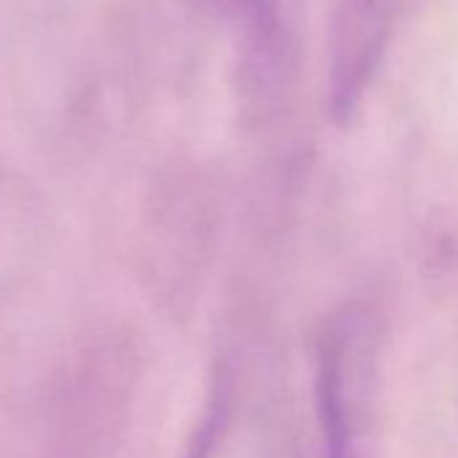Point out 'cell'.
I'll list each match as a JSON object with an SVG mask.
<instances>
[{"label":"cell","mask_w":458,"mask_h":458,"mask_svg":"<svg viewBox=\"0 0 458 458\" xmlns=\"http://www.w3.org/2000/svg\"><path fill=\"white\" fill-rule=\"evenodd\" d=\"M380 391V327L364 305L329 316L316 353L324 458H369Z\"/></svg>","instance_id":"6da1fadb"},{"label":"cell","mask_w":458,"mask_h":458,"mask_svg":"<svg viewBox=\"0 0 458 458\" xmlns=\"http://www.w3.org/2000/svg\"><path fill=\"white\" fill-rule=\"evenodd\" d=\"M386 38L383 0H348L343 30L337 33L332 71V108L337 119H348L372 76V65Z\"/></svg>","instance_id":"7a4b0ae2"}]
</instances>
